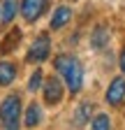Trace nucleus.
<instances>
[{
	"label": "nucleus",
	"mask_w": 125,
	"mask_h": 130,
	"mask_svg": "<svg viewBox=\"0 0 125 130\" xmlns=\"http://www.w3.org/2000/svg\"><path fill=\"white\" fill-rule=\"evenodd\" d=\"M93 130H111V119L107 114H97L93 119Z\"/></svg>",
	"instance_id": "4468645a"
},
{
	"label": "nucleus",
	"mask_w": 125,
	"mask_h": 130,
	"mask_svg": "<svg viewBox=\"0 0 125 130\" xmlns=\"http://www.w3.org/2000/svg\"><path fill=\"white\" fill-rule=\"evenodd\" d=\"M16 12H19V3L16 0H5L3 3V23H12Z\"/></svg>",
	"instance_id": "ddd939ff"
},
{
	"label": "nucleus",
	"mask_w": 125,
	"mask_h": 130,
	"mask_svg": "<svg viewBox=\"0 0 125 130\" xmlns=\"http://www.w3.org/2000/svg\"><path fill=\"white\" fill-rule=\"evenodd\" d=\"M42 123V107L37 102H30L26 109V116H23V125L26 128H37Z\"/></svg>",
	"instance_id": "6e6552de"
},
{
	"label": "nucleus",
	"mask_w": 125,
	"mask_h": 130,
	"mask_svg": "<svg viewBox=\"0 0 125 130\" xmlns=\"http://www.w3.org/2000/svg\"><path fill=\"white\" fill-rule=\"evenodd\" d=\"M42 88H44V102L49 107H56L62 102V84L58 77H49L42 84Z\"/></svg>",
	"instance_id": "20e7f679"
},
{
	"label": "nucleus",
	"mask_w": 125,
	"mask_h": 130,
	"mask_svg": "<svg viewBox=\"0 0 125 130\" xmlns=\"http://www.w3.org/2000/svg\"><path fill=\"white\" fill-rule=\"evenodd\" d=\"M104 98H107V102L111 105V107H118V105L125 100V79H123V77H116L111 84H109Z\"/></svg>",
	"instance_id": "423d86ee"
},
{
	"label": "nucleus",
	"mask_w": 125,
	"mask_h": 130,
	"mask_svg": "<svg viewBox=\"0 0 125 130\" xmlns=\"http://www.w3.org/2000/svg\"><path fill=\"white\" fill-rule=\"evenodd\" d=\"M14 79H16V65L9 60H3L0 63V86H9Z\"/></svg>",
	"instance_id": "9d476101"
},
{
	"label": "nucleus",
	"mask_w": 125,
	"mask_h": 130,
	"mask_svg": "<svg viewBox=\"0 0 125 130\" xmlns=\"http://www.w3.org/2000/svg\"><path fill=\"white\" fill-rule=\"evenodd\" d=\"M93 111H95V105H93V102H81L79 109H76V114H74V125L76 128L86 125L90 121V116H93Z\"/></svg>",
	"instance_id": "1a4fd4ad"
},
{
	"label": "nucleus",
	"mask_w": 125,
	"mask_h": 130,
	"mask_svg": "<svg viewBox=\"0 0 125 130\" xmlns=\"http://www.w3.org/2000/svg\"><path fill=\"white\" fill-rule=\"evenodd\" d=\"M72 19V9L67 5H60L53 9V16H51V28L53 30H60L62 26H67V21Z\"/></svg>",
	"instance_id": "0eeeda50"
},
{
	"label": "nucleus",
	"mask_w": 125,
	"mask_h": 130,
	"mask_svg": "<svg viewBox=\"0 0 125 130\" xmlns=\"http://www.w3.org/2000/svg\"><path fill=\"white\" fill-rule=\"evenodd\" d=\"M42 81H44V77H42V70H35L33 74H30V79H28V91H39L42 88Z\"/></svg>",
	"instance_id": "2eb2a0df"
},
{
	"label": "nucleus",
	"mask_w": 125,
	"mask_h": 130,
	"mask_svg": "<svg viewBox=\"0 0 125 130\" xmlns=\"http://www.w3.org/2000/svg\"><path fill=\"white\" fill-rule=\"evenodd\" d=\"M14 119H21V95L14 93V95H7L3 105H0V123H7V121H14Z\"/></svg>",
	"instance_id": "f03ea898"
},
{
	"label": "nucleus",
	"mask_w": 125,
	"mask_h": 130,
	"mask_svg": "<svg viewBox=\"0 0 125 130\" xmlns=\"http://www.w3.org/2000/svg\"><path fill=\"white\" fill-rule=\"evenodd\" d=\"M120 70H123V74H125V49L120 51Z\"/></svg>",
	"instance_id": "f3484780"
},
{
	"label": "nucleus",
	"mask_w": 125,
	"mask_h": 130,
	"mask_svg": "<svg viewBox=\"0 0 125 130\" xmlns=\"http://www.w3.org/2000/svg\"><path fill=\"white\" fill-rule=\"evenodd\" d=\"M3 130H21V119H14V121H7L3 125Z\"/></svg>",
	"instance_id": "dca6fc26"
},
{
	"label": "nucleus",
	"mask_w": 125,
	"mask_h": 130,
	"mask_svg": "<svg viewBox=\"0 0 125 130\" xmlns=\"http://www.w3.org/2000/svg\"><path fill=\"white\" fill-rule=\"evenodd\" d=\"M90 42H93V46L97 49H104L107 44H109V30L104 28V26H97L95 30H93V37H90Z\"/></svg>",
	"instance_id": "f8f14e48"
},
{
	"label": "nucleus",
	"mask_w": 125,
	"mask_h": 130,
	"mask_svg": "<svg viewBox=\"0 0 125 130\" xmlns=\"http://www.w3.org/2000/svg\"><path fill=\"white\" fill-rule=\"evenodd\" d=\"M53 65H56L58 72H62L70 93L76 95L81 91V84H84V68H81L79 58H74V56H56Z\"/></svg>",
	"instance_id": "f257e3e1"
},
{
	"label": "nucleus",
	"mask_w": 125,
	"mask_h": 130,
	"mask_svg": "<svg viewBox=\"0 0 125 130\" xmlns=\"http://www.w3.org/2000/svg\"><path fill=\"white\" fill-rule=\"evenodd\" d=\"M51 51V40L46 32H42V35H37V40L30 44V51H28V60L30 63H42L46 56H49Z\"/></svg>",
	"instance_id": "7ed1b4c3"
},
{
	"label": "nucleus",
	"mask_w": 125,
	"mask_h": 130,
	"mask_svg": "<svg viewBox=\"0 0 125 130\" xmlns=\"http://www.w3.org/2000/svg\"><path fill=\"white\" fill-rule=\"evenodd\" d=\"M19 42H21V28H12L9 35L3 40V44H0V51H3V54H12Z\"/></svg>",
	"instance_id": "9b49d317"
},
{
	"label": "nucleus",
	"mask_w": 125,
	"mask_h": 130,
	"mask_svg": "<svg viewBox=\"0 0 125 130\" xmlns=\"http://www.w3.org/2000/svg\"><path fill=\"white\" fill-rule=\"evenodd\" d=\"M44 9H46V0H23L21 3V14H23V19L28 23L37 21L44 14Z\"/></svg>",
	"instance_id": "39448f33"
}]
</instances>
